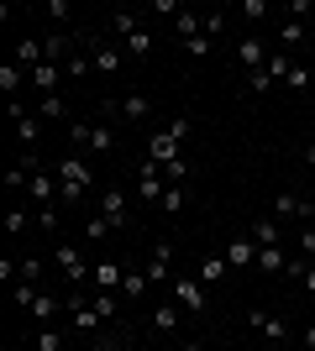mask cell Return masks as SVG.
<instances>
[{"mask_svg":"<svg viewBox=\"0 0 315 351\" xmlns=\"http://www.w3.org/2000/svg\"><path fill=\"white\" fill-rule=\"evenodd\" d=\"M247 236H253L257 247H279V241H284V226H279V220H253Z\"/></svg>","mask_w":315,"mask_h":351,"instance_id":"obj_18","label":"cell"},{"mask_svg":"<svg viewBox=\"0 0 315 351\" xmlns=\"http://www.w3.org/2000/svg\"><path fill=\"white\" fill-rule=\"evenodd\" d=\"M126 283V263H95V293H116Z\"/></svg>","mask_w":315,"mask_h":351,"instance_id":"obj_10","label":"cell"},{"mask_svg":"<svg viewBox=\"0 0 315 351\" xmlns=\"http://www.w3.org/2000/svg\"><path fill=\"white\" fill-rule=\"evenodd\" d=\"M152 53V32L142 27V32H132V37H126V58H148Z\"/></svg>","mask_w":315,"mask_h":351,"instance_id":"obj_29","label":"cell"},{"mask_svg":"<svg viewBox=\"0 0 315 351\" xmlns=\"http://www.w3.org/2000/svg\"><path fill=\"white\" fill-rule=\"evenodd\" d=\"M148 158L163 162V168H168V162H179V136L168 132V126H163V132H152L148 136Z\"/></svg>","mask_w":315,"mask_h":351,"instance_id":"obj_6","label":"cell"},{"mask_svg":"<svg viewBox=\"0 0 315 351\" xmlns=\"http://www.w3.org/2000/svg\"><path fill=\"white\" fill-rule=\"evenodd\" d=\"M163 178H168V184H184V178H189V162H168V168H163Z\"/></svg>","mask_w":315,"mask_h":351,"instance_id":"obj_45","label":"cell"},{"mask_svg":"<svg viewBox=\"0 0 315 351\" xmlns=\"http://www.w3.org/2000/svg\"><path fill=\"white\" fill-rule=\"evenodd\" d=\"M158 210H163V215H179L184 210V184H168L163 199H158Z\"/></svg>","mask_w":315,"mask_h":351,"instance_id":"obj_32","label":"cell"},{"mask_svg":"<svg viewBox=\"0 0 315 351\" xmlns=\"http://www.w3.org/2000/svg\"><path fill=\"white\" fill-rule=\"evenodd\" d=\"M110 32H116L121 43H126L132 32H142V21H137V11H110Z\"/></svg>","mask_w":315,"mask_h":351,"instance_id":"obj_25","label":"cell"},{"mask_svg":"<svg viewBox=\"0 0 315 351\" xmlns=\"http://www.w3.org/2000/svg\"><path fill=\"white\" fill-rule=\"evenodd\" d=\"M247 84H253V95H268L273 79H268V69H257V73H247Z\"/></svg>","mask_w":315,"mask_h":351,"instance_id":"obj_43","label":"cell"},{"mask_svg":"<svg viewBox=\"0 0 315 351\" xmlns=\"http://www.w3.org/2000/svg\"><path fill=\"white\" fill-rule=\"evenodd\" d=\"M90 147L95 152H110V147H116V132H110V126H90Z\"/></svg>","mask_w":315,"mask_h":351,"instance_id":"obj_37","label":"cell"},{"mask_svg":"<svg viewBox=\"0 0 315 351\" xmlns=\"http://www.w3.org/2000/svg\"><path fill=\"white\" fill-rule=\"evenodd\" d=\"M152 330H158V336H174V330H179V304H158L152 309Z\"/></svg>","mask_w":315,"mask_h":351,"instance_id":"obj_22","label":"cell"},{"mask_svg":"<svg viewBox=\"0 0 315 351\" xmlns=\"http://www.w3.org/2000/svg\"><path fill=\"white\" fill-rule=\"evenodd\" d=\"M100 215L110 220V226H126V220H132L126 215V189H105L100 194Z\"/></svg>","mask_w":315,"mask_h":351,"instance_id":"obj_11","label":"cell"},{"mask_svg":"<svg viewBox=\"0 0 315 351\" xmlns=\"http://www.w3.org/2000/svg\"><path fill=\"white\" fill-rule=\"evenodd\" d=\"M305 346H310V351H315V325H305Z\"/></svg>","mask_w":315,"mask_h":351,"instance_id":"obj_53","label":"cell"},{"mask_svg":"<svg viewBox=\"0 0 315 351\" xmlns=\"http://www.w3.org/2000/svg\"><path fill=\"white\" fill-rule=\"evenodd\" d=\"M263 58H268V53H263V43H257V37H242V43H237V63H242V69H247V73L268 69V63H263Z\"/></svg>","mask_w":315,"mask_h":351,"instance_id":"obj_15","label":"cell"},{"mask_svg":"<svg viewBox=\"0 0 315 351\" xmlns=\"http://www.w3.org/2000/svg\"><path fill=\"white\" fill-rule=\"evenodd\" d=\"M300 257L315 263V226H300Z\"/></svg>","mask_w":315,"mask_h":351,"instance_id":"obj_42","label":"cell"},{"mask_svg":"<svg viewBox=\"0 0 315 351\" xmlns=\"http://www.w3.org/2000/svg\"><path fill=\"white\" fill-rule=\"evenodd\" d=\"M163 162H142V173H137V194H142V199H148V205H158V199H163Z\"/></svg>","mask_w":315,"mask_h":351,"instance_id":"obj_3","label":"cell"},{"mask_svg":"<svg viewBox=\"0 0 315 351\" xmlns=\"http://www.w3.org/2000/svg\"><path fill=\"white\" fill-rule=\"evenodd\" d=\"M21 84H32V73L21 69V63H0V89H5L11 100H21Z\"/></svg>","mask_w":315,"mask_h":351,"instance_id":"obj_16","label":"cell"},{"mask_svg":"<svg viewBox=\"0 0 315 351\" xmlns=\"http://www.w3.org/2000/svg\"><path fill=\"white\" fill-rule=\"evenodd\" d=\"M210 47H215V43H210V37H195V43H184V53H189V58H205Z\"/></svg>","mask_w":315,"mask_h":351,"instance_id":"obj_48","label":"cell"},{"mask_svg":"<svg viewBox=\"0 0 315 351\" xmlns=\"http://www.w3.org/2000/svg\"><path fill=\"white\" fill-rule=\"evenodd\" d=\"M110 231H116V226H110V220H105L100 210H95V215L84 220V241H105V236H110Z\"/></svg>","mask_w":315,"mask_h":351,"instance_id":"obj_30","label":"cell"},{"mask_svg":"<svg viewBox=\"0 0 315 351\" xmlns=\"http://www.w3.org/2000/svg\"><path fill=\"white\" fill-rule=\"evenodd\" d=\"M43 273H47V263H43V257H21V278H27V283H37Z\"/></svg>","mask_w":315,"mask_h":351,"instance_id":"obj_38","label":"cell"},{"mask_svg":"<svg viewBox=\"0 0 315 351\" xmlns=\"http://www.w3.org/2000/svg\"><path fill=\"white\" fill-rule=\"evenodd\" d=\"M58 309H63V304H58V299H53V293H37V304H32L27 315H32V320H37V325H47V320H53V315H58Z\"/></svg>","mask_w":315,"mask_h":351,"instance_id":"obj_27","label":"cell"},{"mask_svg":"<svg viewBox=\"0 0 315 351\" xmlns=\"http://www.w3.org/2000/svg\"><path fill=\"white\" fill-rule=\"evenodd\" d=\"M121 63H126V47L95 43V69H100V73H121Z\"/></svg>","mask_w":315,"mask_h":351,"instance_id":"obj_17","label":"cell"},{"mask_svg":"<svg viewBox=\"0 0 315 351\" xmlns=\"http://www.w3.org/2000/svg\"><path fill=\"white\" fill-rule=\"evenodd\" d=\"M305 168H315V142H310V147H305Z\"/></svg>","mask_w":315,"mask_h":351,"instance_id":"obj_52","label":"cell"},{"mask_svg":"<svg viewBox=\"0 0 315 351\" xmlns=\"http://www.w3.org/2000/svg\"><path fill=\"white\" fill-rule=\"evenodd\" d=\"M142 273H148L152 283H168V278H174V247H168V241H158V247H152V257H148V267H142Z\"/></svg>","mask_w":315,"mask_h":351,"instance_id":"obj_7","label":"cell"},{"mask_svg":"<svg viewBox=\"0 0 315 351\" xmlns=\"http://www.w3.org/2000/svg\"><path fill=\"white\" fill-rule=\"evenodd\" d=\"M300 37H305V21H284V27H279V43L284 47H294Z\"/></svg>","mask_w":315,"mask_h":351,"instance_id":"obj_39","label":"cell"},{"mask_svg":"<svg viewBox=\"0 0 315 351\" xmlns=\"http://www.w3.org/2000/svg\"><path fill=\"white\" fill-rule=\"evenodd\" d=\"M90 304H95V309H100V320H110V315H116V293H95Z\"/></svg>","mask_w":315,"mask_h":351,"instance_id":"obj_41","label":"cell"},{"mask_svg":"<svg viewBox=\"0 0 315 351\" xmlns=\"http://www.w3.org/2000/svg\"><path fill=\"white\" fill-rule=\"evenodd\" d=\"M226 267H231V263H226V257H205L195 278H200V283H205V289H210V283H221V278H226Z\"/></svg>","mask_w":315,"mask_h":351,"instance_id":"obj_26","label":"cell"},{"mask_svg":"<svg viewBox=\"0 0 315 351\" xmlns=\"http://www.w3.org/2000/svg\"><path fill=\"white\" fill-rule=\"evenodd\" d=\"M242 16H253V21H257V16H268V0H242Z\"/></svg>","mask_w":315,"mask_h":351,"instance_id":"obj_50","label":"cell"},{"mask_svg":"<svg viewBox=\"0 0 315 351\" xmlns=\"http://www.w3.org/2000/svg\"><path fill=\"white\" fill-rule=\"evenodd\" d=\"M37 351H63V336L53 325H37Z\"/></svg>","mask_w":315,"mask_h":351,"instance_id":"obj_36","label":"cell"},{"mask_svg":"<svg viewBox=\"0 0 315 351\" xmlns=\"http://www.w3.org/2000/svg\"><path fill=\"white\" fill-rule=\"evenodd\" d=\"M174 304H184V309H205V283L200 278H174Z\"/></svg>","mask_w":315,"mask_h":351,"instance_id":"obj_9","label":"cell"},{"mask_svg":"<svg viewBox=\"0 0 315 351\" xmlns=\"http://www.w3.org/2000/svg\"><path fill=\"white\" fill-rule=\"evenodd\" d=\"M273 220H315V199H305V194H294V189H279Z\"/></svg>","mask_w":315,"mask_h":351,"instance_id":"obj_2","label":"cell"},{"mask_svg":"<svg viewBox=\"0 0 315 351\" xmlns=\"http://www.w3.org/2000/svg\"><path fill=\"white\" fill-rule=\"evenodd\" d=\"M11 304H16V309H32V304H37V283L16 278V289H11Z\"/></svg>","mask_w":315,"mask_h":351,"instance_id":"obj_31","label":"cell"},{"mask_svg":"<svg viewBox=\"0 0 315 351\" xmlns=\"http://www.w3.org/2000/svg\"><path fill=\"white\" fill-rule=\"evenodd\" d=\"M63 73H69V79H84V73H90V58H69V63H63Z\"/></svg>","mask_w":315,"mask_h":351,"instance_id":"obj_49","label":"cell"},{"mask_svg":"<svg viewBox=\"0 0 315 351\" xmlns=\"http://www.w3.org/2000/svg\"><path fill=\"white\" fill-rule=\"evenodd\" d=\"M27 194H32V199H37L43 210H53V194H63V189H58V173L37 168V173H32V184H27Z\"/></svg>","mask_w":315,"mask_h":351,"instance_id":"obj_8","label":"cell"},{"mask_svg":"<svg viewBox=\"0 0 315 351\" xmlns=\"http://www.w3.org/2000/svg\"><path fill=\"white\" fill-rule=\"evenodd\" d=\"M69 309H74V315H69V320H74V330H95V325H100V309L84 304V299H74Z\"/></svg>","mask_w":315,"mask_h":351,"instance_id":"obj_23","label":"cell"},{"mask_svg":"<svg viewBox=\"0 0 315 351\" xmlns=\"http://www.w3.org/2000/svg\"><path fill=\"white\" fill-rule=\"evenodd\" d=\"M37 116L43 121H69V105H63L58 95H43V100H37Z\"/></svg>","mask_w":315,"mask_h":351,"instance_id":"obj_28","label":"cell"},{"mask_svg":"<svg viewBox=\"0 0 315 351\" xmlns=\"http://www.w3.org/2000/svg\"><path fill=\"white\" fill-rule=\"evenodd\" d=\"M84 351H121L116 341H95V346H84Z\"/></svg>","mask_w":315,"mask_h":351,"instance_id":"obj_51","label":"cell"},{"mask_svg":"<svg viewBox=\"0 0 315 351\" xmlns=\"http://www.w3.org/2000/svg\"><path fill=\"white\" fill-rule=\"evenodd\" d=\"M221 27H226V16H221V11H210V16H205V37H210V43L221 37Z\"/></svg>","mask_w":315,"mask_h":351,"instance_id":"obj_47","label":"cell"},{"mask_svg":"<svg viewBox=\"0 0 315 351\" xmlns=\"http://www.w3.org/2000/svg\"><path fill=\"white\" fill-rule=\"evenodd\" d=\"M289 73H294V58H289V53H273V58H268V79H273V84H279V79L289 84Z\"/></svg>","mask_w":315,"mask_h":351,"instance_id":"obj_34","label":"cell"},{"mask_svg":"<svg viewBox=\"0 0 315 351\" xmlns=\"http://www.w3.org/2000/svg\"><path fill=\"white\" fill-rule=\"evenodd\" d=\"M53 263H58V273L69 283H84V273H90V263H84V252H79V247H58V252H53Z\"/></svg>","mask_w":315,"mask_h":351,"instance_id":"obj_5","label":"cell"},{"mask_svg":"<svg viewBox=\"0 0 315 351\" xmlns=\"http://www.w3.org/2000/svg\"><path fill=\"white\" fill-rule=\"evenodd\" d=\"M168 132H174V136H179V142H184V136L195 132V121H189V116H184V110H179V116H168Z\"/></svg>","mask_w":315,"mask_h":351,"instance_id":"obj_40","label":"cell"},{"mask_svg":"<svg viewBox=\"0 0 315 351\" xmlns=\"http://www.w3.org/2000/svg\"><path fill=\"white\" fill-rule=\"evenodd\" d=\"M11 63H21V69H37V63H47V53H43V37H21V43H16V58Z\"/></svg>","mask_w":315,"mask_h":351,"instance_id":"obj_14","label":"cell"},{"mask_svg":"<svg viewBox=\"0 0 315 351\" xmlns=\"http://www.w3.org/2000/svg\"><path fill=\"white\" fill-rule=\"evenodd\" d=\"M58 79H63L58 63H37V69H32V89H37V100H43V95H58Z\"/></svg>","mask_w":315,"mask_h":351,"instance_id":"obj_12","label":"cell"},{"mask_svg":"<svg viewBox=\"0 0 315 351\" xmlns=\"http://www.w3.org/2000/svg\"><path fill=\"white\" fill-rule=\"evenodd\" d=\"M43 126H47V121L37 116V110H32V116H21V121H16V136H21V142H27V147H37V136H43Z\"/></svg>","mask_w":315,"mask_h":351,"instance_id":"obj_24","label":"cell"},{"mask_svg":"<svg viewBox=\"0 0 315 351\" xmlns=\"http://www.w3.org/2000/svg\"><path fill=\"white\" fill-rule=\"evenodd\" d=\"M53 173H58V189H63L58 199H63V205H79V199L90 194V184H95V173H90V162H84V158H63Z\"/></svg>","mask_w":315,"mask_h":351,"instance_id":"obj_1","label":"cell"},{"mask_svg":"<svg viewBox=\"0 0 315 351\" xmlns=\"http://www.w3.org/2000/svg\"><path fill=\"white\" fill-rule=\"evenodd\" d=\"M43 53H47V63L69 58V37H58V32H47V37H43Z\"/></svg>","mask_w":315,"mask_h":351,"instance_id":"obj_35","label":"cell"},{"mask_svg":"<svg viewBox=\"0 0 315 351\" xmlns=\"http://www.w3.org/2000/svg\"><path fill=\"white\" fill-rule=\"evenodd\" d=\"M121 289L132 293V299H148V293H152V278H148V273H137V267H132V273H126V283H121Z\"/></svg>","mask_w":315,"mask_h":351,"instance_id":"obj_33","label":"cell"},{"mask_svg":"<svg viewBox=\"0 0 315 351\" xmlns=\"http://www.w3.org/2000/svg\"><path fill=\"white\" fill-rule=\"evenodd\" d=\"M5 231L21 236V231H27V215H21V210H5Z\"/></svg>","mask_w":315,"mask_h":351,"instance_id":"obj_46","label":"cell"},{"mask_svg":"<svg viewBox=\"0 0 315 351\" xmlns=\"http://www.w3.org/2000/svg\"><path fill=\"white\" fill-rule=\"evenodd\" d=\"M69 142H74V147H90V126H84V121H69Z\"/></svg>","mask_w":315,"mask_h":351,"instance_id":"obj_44","label":"cell"},{"mask_svg":"<svg viewBox=\"0 0 315 351\" xmlns=\"http://www.w3.org/2000/svg\"><path fill=\"white\" fill-rule=\"evenodd\" d=\"M116 110H121L126 121H148V116H152V100H148V95H121Z\"/></svg>","mask_w":315,"mask_h":351,"instance_id":"obj_20","label":"cell"},{"mask_svg":"<svg viewBox=\"0 0 315 351\" xmlns=\"http://www.w3.org/2000/svg\"><path fill=\"white\" fill-rule=\"evenodd\" d=\"M174 27H179V43H195V37H205V16L200 11H179Z\"/></svg>","mask_w":315,"mask_h":351,"instance_id":"obj_19","label":"cell"},{"mask_svg":"<svg viewBox=\"0 0 315 351\" xmlns=\"http://www.w3.org/2000/svg\"><path fill=\"white\" fill-rule=\"evenodd\" d=\"M226 263L231 267H257V241L253 236H237V241L226 247Z\"/></svg>","mask_w":315,"mask_h":351,"instance_id":"obj_13","label":"cell"},{"mask_svg":"<svg viewBox=\"0 0 315 351\" xmlns=\"http://www.w3.org/2000/svg\"><path fill=\"white\" fill-rule=\"evenodd\" d=\"M247 325H253L257 336H268L273 346H284V341H289V320H284V315H263V309H253V315H247Z\"/></svg>","mask_w":315,"mask_h":351,"instance_id":"obj_4","label":"cell"},{"mask_svg":"<svg viewBox=\"0 0 315 351\" xmlns=\"http://www.w3.org/2000/svg\"><path fill=\"white\" fill-rule=\"evenodd\" d=\"M257 267L263 273H289V252L284 247H257Z\"/></svg>","mask_w":315,"mask_h":351,"instance_id":"obj_21","label":"cell"},{"mask_svg":"<svg viewBox=\"0 0 315 351\" xmlns=\"http://www.w3.org/2000/svg\"><path fill=\"white\" fill-rule=\"evenodd\" d=\"M179 351H205V346H200V341H184V346Z\"/></svg>","mask_w":315,"mask_h":351,"instance_id":"obj_54","label":"cell"}]
</instances>
